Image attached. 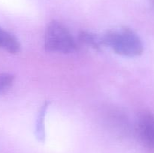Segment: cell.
I'll return each mask as SVG.
<instances>
[{
	"instance_id": "obj_1",
	"label": "cell",
	"mask_w": 154,
	"mask_h": 153,
	"mask_svg": "<svg viewBox=\"0 0 154 153\" xmlns=\"http://www.w3.org/2000/svg\"><path fill=\"white\" fill-rule=\"evenodd\" d=\"M102 38L104 45L110 46L120 55L134 57L141 55L143 52L144 47L140 38L126 27L110 30Z\"/></svg>"
},
{
	"instance_id": "obj_2",
	"label": "cell",
	"mask_w": 154,
	"mask_h": 153,
	"mask_svg": "<svg viewBox=\"0 0 154 153\" xmlns=\"http://www.w3.org/2000/svg\"><path fill=\"white\" fill-rule=\"evenodd\" d=\"M48 51L69 53L76 50L77 45L70 32L60 22L52 21L48 24L45 36Z\"/></svg>"
},
{
	"instance_id": "obj_3",
	"label": "cell",
	"mask_w": 154,
	"mask_h": 153,
	"mask_svg": "<svg viewBox=\"0 0 154 153\" xmlns=\"http://www.w3.org/2000/svg\"><path fill=\"white\" fill-rule=\"evenodd\" d=\"M138 136L146 147L154 150V115L144 112L139 116L137 122Z\"/></svg>"
},
{
	"instance_id": "obj_4",
	"label": "cell",
	"mask_w": 154,
	"mask_h": 153,
	"mask_svg": "<svg viewBox=\"0 0 154 153\" xmlns=\"http://www.w3.org/2000/svg\"><path fill=\"white\" fill-rule=\"evenodd\" d=\"M0 47L14 54L19 52L20 45L13 34L0 27Z\"/></svg>"
},
{
	"instance_id": "obj_5",
	"label": "cell",
	"mask_w": 154,
	"mask_h": 153,
	"mask_svg": "<svg viewBox=\"0 0 154 153\" xmlns=\"http://www.w3.org/2000/svg\"><path fill=\"white\" fill-rule=\"evenodd\" d=\"M79 39L81 42L92 46L95 50H99L103 44L102 38L98 37L95 34L86 31H81L79 33Z\"/></svg>"
},
{
	"instance_id": "obj_6",
	"label": "cell",
	"mask_w": 154,
	"mask_h": 153,
	"mask_svg": "<svg viewBox=\"0 0 154 153\" xmlns=\"http://www.w3.org/2000/svg\"><path fill=\"white\" fill-rule=\"evenodd\" d=\"M48 106V103H45L42 106L39 112L38 116L37 119V124H36V136L38 138L39 140H44L45 137V116L46 113V110Z\"/></svg>"
},
{
	"instance_id": "obj_7",
	"label": "cell",
	"mask_w": 154,
	"mask_h": 153,
	"mask_svg": "<svg viewBox=\"0 0 154 153\" xmlns=\"http://www.w3.org/2000/svg\"><path fill=\"white\" fill-rule=\"evenodd\" d=\"M14 80V76L10 74H0V93H3L11 88Z\"/></svg>"
},
{
	"instance_id": "obj_8",
	"label": "cell",
	"mask_w": 154,
	"mask_h": 153,
	"mask_svg": "<svg viewBox=\"0 0 154 153\" xmlns=\"http://www.w3.org/2000/svg\"><path fill=\"white\" fill-rule=\"evenodd\" d=\"M150 3L152 4V5H153V8H154V0H150Z\"/></svg>"
}]
</instances>
